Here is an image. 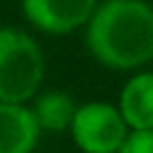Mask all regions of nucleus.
<instances>
[{
	"label": "nucleus",
	"instance_id": "obj_1",
	"mask_svg": "<svg viewBox=\"0 0 153 153\" xmlns=\"http://www.w3.org/2000/svg\"><path fill=\"white\" fill-rule=\"evenodd\" d=\"M91 55L112 69H134L153 60V7L143 0H105L86 22Z\"/></svg>",
	"mask_w": 153,
	"mask_h": 153
},
{
	"label": "nucleus",
	"instance_id": "obj_2",
	"mask_svg": "<svg viewBox=\"0 0 153 153\" xmlns=\"http://www.w3.org/2000/svg\"><path fill=\"white\" fill-rule=\"evenodd\" d=\"M43 79V53L19 29H0V100L26 103Z\"/></svg>",
	"mask_w": 153,
	"mask_h": 153
},
{
	"label": "nucleus",
	"instance_id": "obj_3",
	"mask_svg": "<svg viewBox=\"0 0 153 153\" xmlns=\"http://www.w3.org/2000/svg\"><path fill=\"white\" fill-rule=\"evenodd\" d=\"M69 131L84 153H117L129 134V124L120 108L110 103H86L74 110Z\"/></svg>",
	"mask_w": 153,
	"mask_h": 153
},
{
	"label": "nucleus",
	"instance_id": "obj_4",
	"mask_svg": "<svg viewBox=\"0 0 153 153\" xmlns=\"http://www.w3.org/2000/svg\"><path fill=\"white\" fill-rule=\"evenodd\" d=\"M24 17L45 33H69L88 22L96 0H22Z\"/></svg>",
	"mask_w": 153,
	"mask_h": 153
},
{
	"label": "nucleus",
	"instance_id": "obj_5",
	"mask_svg": "<svg viewBox=\"0 0 153 153\" xmlns=\"http://www.w3.org/2000/svg\"><path fill=\"white\" fill-rule=\"evenodd\" d=\"M38 131L41 127L26 103L0 100V153H33Z\"/></svg>",
	"mask_w": 153,
	"mask_h": 153
},
{
	"label": "nucleus",
	"instance_id": "obj_6",
	"mask_svg": "<svg viewBox=\"0 0 153 153\" xmlns=\"http://www.w3.org/2000/svg\"><path fill=\"white\" fill-rule=\"evenodd\" d=\"M117 108L129 129H153V72L131 76L120 93Z\"/></svg>",
	"mask_w": 153,
	"mask_h": 153
},
{
	"label": "nucleus",
	"instance_id": "obj_7",
	"mask_svg": "<svg viewBox=\"0 0 153 153\" xmlns=\"http://www.w3.org/2000/svg\"><path fill=\"white\" fill-rule=\"evenodd\" d=\"M74 110H76V105H74L72 96L65 93V91H48V93L38 96L36 103L31 105V112H33L38 127L48 129V131L69 129Z\"/></svg>",
	"mask_w": 153,
	"mask_h": 153
},
{
	"label": "nucleus",
	"instance_id": "obj_8",
	"mask_svg": "<svg viewBox=\"0 0 153 153\" xmlns=\"http://www.w3.org/2000/svg\"><path fill=\"white\" fill-rule=\"evenodd\" d=\"M117 153H153V129H129Z\"/></svg>",
	"mask_w": 153,
	"mask_h": 153
}]
</instances>
